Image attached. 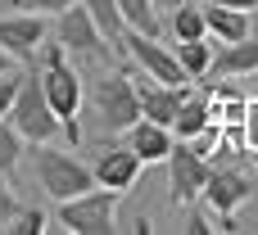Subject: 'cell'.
<instances>
[{
	"mask_svg": "<svg viewBox=\"0 0 258 235\" xmlns=\"http://www.w3.org/2000/svg\"><path fill=\"white\" fill-rule=\"evenodd\" d=\"M41 91L54 109V118L63 122V136L77 145L82 140V127H77V113H82V77L77 68L68 63V50L54 41V45H41Z\"/></svg>",
	"mask_w": 258,
	"mask_h": 235,
	"instance_id": "cell-1",
	"label": "cell"
},
{
	"mask_svg": "<svg viewBox=\"0 0 258 235\" xmlns=\"http://www.w3.org/2000/svg\"><path fill=\"white\" fill-rule=\"evenodd\" d=\"M5 118H9L14 131H18L23 140H32V145H45V140L63 136V122L54 118V109H50V100H45V91H41L36 68H32V72H18V91H14Z\"/></svg>",
	"mask_w": 258,
	"mask_h": 235,
	"instance_id": "cell-2",
	"label": "cell"
},
{
	"mask_svg": "<svg viewBox=\"0 0 258 235\" xmlns=\"http://www.w3.org/2000/svg\"><path fill=\"white\" fill-rule=\"evenodd\" d=\"M32 163H36V181H41V190H45L54 204H63V199H73V195H82V190H91V186H95L91 168H86L77 154L54 149L50 140H45V145H36Z\"/></svg>",
	"mask_w": 258,
	"mask_h": 235,
	"instance_id": "cell-3",
	"label": "cell"
},
{
	"mask_svg": "<svg viewBox=\"0 0 258 235\" xmlns=\"http://www.w3.org/2000/svg\"><path fill=\"white\" fill-rule=\"evenodd\" d=\"M91 109L100 118V127L109 136H122L136 118H141V100H136V82H132V68H118L109 77L95 82L91 91Z\"/></svg>",
	"mask_w": 258,
	"mask_h": 235,
	"instance_id": "cell-4",
	"label": "cell"
},
{
	"mask_svg": "<svg viewBox=\"0 0 258 235\" xmlns=\"http://www.w3.org/2000/svg\"><path fill=\"white\" fill-rule=\"evenodd\" d=\"M59 222L73 235H109V231H118V190L91 186V190L63 199V204H59Z\"/></svg>",
	"mask_w": 258,
	"mask_h": 235,
	"instance_id": "cell-5",
	"label": "cell"
},
{
	"mask_svg": "<svg viewBox=\"0 0 258 235\" xmlns=\"http://www.w3.org/2000/svg\"><path fill=\"white\" fill-rule=\"evenodd\" d=\"M209 163H204V154H195V145L190 140H177L172 145V154H168V199H172V208H181V204H195L200 195H204V181H209Z\"/></svg>",
	"mask_w": 258,
	"mask_h": 235,
	"instance_id": "cell-6",
	"label": "cell"
},
{
	"mask_svg": "<svg viewBox=\"0 0 258 235\" xmlns=\"http://www.w3.org/2000/svg\"><path fill=\"white\" fill-rule=\"evenodd\" d=\"M249 190H254V181L245 177V172H236V168H222V172H209V181H204V204H209V213L218 217V231H236V208L249 199Z\"/></svg>",
	"mask_w": 258,
	"mask_h": 235,
	"instance_id": "cell-7",
	"label": "cell"
},
{
	"mask_svg": "<svg viewBox=\"0 0 258 235\" xmlns=\"http://www.w3.org/2000/svg\"><path fill=\"white\" fill-rule=\"evenodd\" d=\"M54 41L68 54H82V59H104V50H109L104 32L95 27V18L82 5H68L63 14H54Z\"/></svg>",
	"mask_w": 258,
	"mask_h": 235,
	"instance_id": "cell-8",
	"label": "cell"
},
{
	"mask_svg": "<svg viewBox=\"0 0 258 235\" xmlns=\"http://www.w3.org/2000/svg\"><path fill=\"white\" fill-rule=\"evenodd\" d=\"M45 14H9L0 18V54L18 63H36V50L45 45Z\"/></svg>",
	"mask_w": 258,
	"mask_h": 235,
	"instance_id": "cell-9",
	"label": "cell"
},
{
	"mask_svg": "<svg viewBox=\"0 0 258 235\" xmlns=\"http://www.w3.org/2000/svg\"><path fill=\"white\" fill-rule=\"evenodd\" d=\"M132 82H136V100H141V118H150V122H163V127H172V118H177V109H181V100L190 95V82H181V86H168V82H154V77H136L132 72Z\"/></svg>",
	"mask_w": 258,
	"mask_h": 235,
	"instance_id": "cell-10",
	"label": "cell"
},
{
	"mask_svg": "<svg viewBox=\"0 0 258 235\" xmlns=\"http://www.w3.org/2000/svg\"><path fill=\"white\" fill-rule=\"evenodd\" d=\"M141 168H145V163H141L136 149H127V145H104L100 159L91 163V177H95V186H109V190L127 195V190L136 186Z\"/></svg>",
	"mask_w": 258,
	"mask_h": 235,
	"instance_id": "cell-11",
	"label": "cell"
},
{
	"mask_svg": "<svg viewBox=\"0 0 258 235\" xmlns=\"http://www.w3.org/2000/svg\"><path fill=\"white\" fill-rule=\"evenodd\" d=\"M122 136H127V149H136V154H141V163H168V154H172V145H177L172 127L150 122V118H136Z\"/></svg>",
	"mask_w": 258,
	"mask_h": 235,
	"instance_id": "cell-12",
	"label": "cell"
},
{
	"mask_svg": "<svg viewBox=\"0 0 258 235\" xmlns=\"http://www.w3.org/2000/svg\"><path fill=\"white\" fill-rule=\"evenodd\" d=\"M218 118H213V95L209 91H190L186 100H181V109H177V118H172V136L177 140H195L204 127H213Z\"/></svg>",
	"mask_w": 258,
	"mask_h": 235,
	"instance_id": "cell-13",
	"label": "cell"
},
{
	"mask_svg": "<svg viewBox=\"0 0 258 235\" xmlns=\"http://www.w3.org/2000/svg\"><path fill=\"white\" fill-rule=\"evenodd\" d=\"M204 23H209V36H218V45H231V41L249 36V9H231V5L204 0Z\"/></svg>",
	"mask_w": 258,
	"mask_h": 235,
	"instance_id": "cell-14",
	"label": "cell"
},
{
	"mask_svg": "<svg viewBox=\"0 0 258 235\" xmlns=\"http://www.w3.org/2000/svg\"><path fill=\"white\" fill-rule=\"evenodd\" d=\"M177 63L186 68V77L190 82H200L204 72H213V45H209V36H200V41H177Z\"/></svg>",
	"mask_w": 258,
	"mask_h": 235,
	"instance_id": "cell-15",
	"label": "cell"
},
{
	"mask_svg": "<svg viewBox=\"0 0 258 235\" xmlns=\"http://www.w3.org/2000/svg\"><path fill=\"white\" fill-rule=\"evenodd\" d=\"M118 14H122V27L127 32H145V36H159V9H154V0H118Z\"/></svg>",
	"mask_w": 258,
	"mask_h": 235,
	"instance_id": "cell-16",
	"label": "cell"
},
{
	"mask_svg": "<svg viewBox=\"0 0 258 235\" xmlns=\"http://www.w3.org/2000/svg\"><path fill=\"white\" fill-rule=\"evenodd\" d=\"M172 36H177V41H200V36H209L204 5H200V0H181V5L172 9Z\"/></svg>",
	"mask_w": 258,
	"mask_h": 235,
	"instance_id": "cell-17",
	"label": "cell"
},
{
	"mask_svg": "<svg viewBox=\"0 0 258 235\" xmlns=\"http://www.w3.org/2000/svg\"><path fill=\"white\" fill-rule=\"evenodd\" d=\"M77 5L95 18V27L104 32V41L118 50V41H122V32H127V27H122V14H118V0H77Z\"/></svg>",
	"mask_w": 258,
	"mask_h": 235,
	"instance_id": "cell-18",
	"label": "cell"
},
{
	"mask_svg": "<svg viewBox=\"0 0 258 235\" xmlns=\"http://www.w3.org/2000/svg\"><path fill=\"white\" fill-rule=\"evenodd\" d=\"M18 159H23V136L14 131L9 118H0V177H14Z\"/></svg>",
	"mask_w": 258,
	"mask_h": 235,
	"instance_id": "cell-19",
	"label": "cell"
},
{
	"mask_svg": "<svg viewBox=\"0 0 258 235\" xmlns=\"http://www.w3.org/2000/svg\"><path fill=\"white\" fill-rule=\"evenodd\" d=\"M41 231H45V213L41 208H18L5 222V235H41Z\"/></svg>",
	"mask_w": 258,
	"mask_h": 235,
	"instance_id": "cell-20",
	"label": "cell"
},
{
	"mask_svg": "<svg viewBox=\"0 0 258 235\" xmlns=\"http://www.w3.org/2000/svg\"><path fill=\"white\" fill-rule=\"evenodd\" d=\"M240 140H245V149H254V154H258V100H254V95H249L245 118H240Z\"/></svg>",
	"mask_w": 258,
	"mask_h": 235,
	"instance_id": "cell-21",
	"label": "cell"
},
{
	"mask_svg": "<svg viewBox=\"0 0 258 235\" xmlns=\"http://www.w3.org/2000/svg\"><path fill=\"white\" fill-rule=\"evenodd\" d=\"M14 9H23V14H63L68 5H77V0H9Z\"/></svg>",
	"mask_w": 258,
	"mask_h": 235,
	"instance_id": "cell-22",
	"label": "cell"
},
{
	"mask_svg": "<svg viewBox=\"0 0 258 235\" xmlns=\"http://www.w3.org/2000/svg\"><path fill=\"white\" fill-rule=\"evenodd\" d=\"M5 181H9V177H0V231H5V222H9V217H14L18 208H23V204L14 199V190H9Z\"/></svg>",
	"mask_w": 258,
	"mask_h": 235,
	"instance_id": "cell-23",
	"label": "cell"
},
{
	"mask_svg": "<svg viewBox=\"0 0 258 235\" xmlns=\"http://www.w3.org/2000/svg\"><path fill=\"white\" fill-rule=\"evenodd\" d=\"M14 91H18V72H0V118L9 113V100H14Z\"/></svg>",
	"mask_w": 258,
	"mask_h": 235,
	"instance_id": "cell-24",
	"label": "cell"
},
{
	"mask_svg": "<svg viewBox=\"0 0 258 235\" xmlns=\"http://www.w3.org/2000/svg\"><path fill=\"white\" fill-rule=\"evenodd\" d=\"M186 231H190V235H209V231H218V226H213V222H209L204 213H195V217L186 222Z\"/></svg>",
	"mask_w": 258,
	"mask_h": 235,
	"instance_id": "cell-25",
	"label": "cell"
},
{
	"mask_svg": "<svg viewBox=\"0 0 258 235\" xmlns=\"http://www.w3.org/2000/svg\"><path fill=\"white\" fill-rule=\"evenodd\" d=\"M218 5H231V9H258V0H218Z\"/></svg>",
	"mask_w": 258,
	"mask_h": 235,
	"instance_id": "cell-26",
	"label": "cell"
},
{
	"mask_svg": "<svg viewBox=\"0 0 258 235\" xmlns=\"http://www.w3.org/2000/svg\"><path fill=\"white\" fill-rule=\"evenodd\" d=\"M177 5H181V0H154V9H159V14H172Z\"/></svg>",
	"mask_w": 258,
	"mask_h": 235,
	"instance_id": "cell-27",
	"label": "cell"
},
{
	"mask_svg": "<svg viewBox=\"0 0 258 235\" xmlns=\"http://www.w3.org/2000/svg\"><path fill=\"white\" fill-rule=\"evenodd\" d=\"M249 77H254V82H249V95H254V100H258V68H254V72H249Z\"/></svg>",
	"mask_w": 258,
	"mask_h": 235,
	"instance_id": "cell-28",
	"label": "cell"
},
{
	"mask_svg": "<svg viewBox=\"0 0 258 235\" xmlns=\"http://www.w3.org/2000/svg\"><path fill=\"white\" fill-rule=\"evenodd\" d=\"M0 72H9V54H0Z\"/></svg>",
	"mask_w": 258,
	"mask_h": 235,
	"instance_id": "cell-29",
	"label": "cell"
},
{
	"mask_svg": "<svg viewBox=\"0 0 258 235\" xmlns=\"http://www.w3.org/2000/svg\"><path fill=\"white\" fill-rule=\"evenodd\" d=\"M200 5H204V0H200Z\"/></svg>",
	"mask_w": 258,
	"mask_h": 235,
	"instance_id": "cell-30",
	"label": "cell"
}]
</instances>
